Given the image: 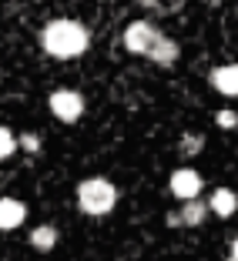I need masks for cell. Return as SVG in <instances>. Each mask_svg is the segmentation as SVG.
<instances>
[{
    "label": "cell",
    "mask_w": 238,
    "mask_h": 261,
    "mask_svg": "<svg viewBox=\"0 0 238 261\" xmlns=\"http://www.w3.org/2000/svg\"><path fill=\"white\" fill-rule=\"evenodd\" d=\"M40 44L54 61H77V57L87 50L91 37H87V27L74 17H57L44 27L40 34Z\"/></svg>",
    "instance_id": "6da1fadb"
},
{
    "label": "cell",
    "mask_w": 238,
    "mask_h": 261,
    "mask_svg": "<svg viewBox=\"0 0 238 261\" xmlns=\"http://www.w3.org/2000/svg\"><path fill=\"white\" fill-rule=\"evenodd\" d=\"M114 204H117V188L111 185L108 177L94 174V177H84V181L77 185V207H81L87 218L111 215Z\"/></svg>",
    "instance_id": "7a4b0ae2"
},
{
    "label": "cell",
    "mask_w": 238,
    "mask_h": 261,
    "mask_svg": "<svg viewBox=\"0 0 238 261\" xmlns=\"http://www.w3.org/2000/svg\"><path fill=\"white\" fill-rule=\"evenodd\" d=\"M47 108H51V114L61 124H77L84 117V94L70 91V87H57V91L47 97Z\"/></svg>",
    "instance_id": "3957f363"
},
{
    "label": "cell",
    "mask_w": 238,
    "mask_h": 261,
    "mask_svg": "<svg viewBox=\"0 0 238 261\" xmlns=\"http://www.w3.org/2000/svg\"><path fill=\"white\" fill-rule=\"evenodd\" d=\"M158 27H154L151 20H131L128 31H124V50L134 57H148V50H151V44L158 40Z\"/></svg>",
    "instance_id": "277c9868"
},
{
    "label": "cell",
    "mask_w": 238,
    "mask_h": 261,
    "mask_svg": "<svg viewBox=\"0 0 238 261\" xmlns=\"http://www.w3.org/2000/svg\"><path fill=\"white\" fill-rule=\"evenodd\" d=\"M201 174L195 168H178V171H171V177H168V191L175 194L178 201H192V198H198L201 194Z\"/></svg>",
    "instance_id": "5b68a950"
},
{
    "label": "cell",
    "mask_w": 238,
    "mask_h": 261,
    "mask_svg": "<svg viewBox=\"0 0 238 261\" xmlns=\"http://www.w3.org/2000/svg\"><path fill=\"white\" fill-rule=\"evenodd\" d=\"M205 218H208V204L198 201V198H192V201H184L178 211H171L168 224H171V228H198Z\"/></svg>",
    "instance_id": "8992f818"
},
{
    "label": "cell",
    "mask_w": 238,
    "mask_h": 261,
    "mask_svg": "<svg viewBox=\"0 0 238 261\" xmlns=\"http://www.w3.org/2000/svg\"><path fill=\"white\" fill-rule=\"evenodd\" d=\"M27 221V204L20 198H0V231H17Z\"/></svg>",
    "instance_id": "52a82bcc"
},
{
    "label": "cell",
    "mask_w": 238,
    "mask_h": 261,
    "mask_svg": "<svg viewBox=\"0 0 238 261\" xmlns=\"http://www.w3.org/2000/svg\"><path fill=\"white\" fill-rule=\"evenodd\" d=\"M211 87L225 97H238V64H222L211 70Z\"/></svg>",
    "instance_id": "ba28073f"
},
{
    "label": "cell",
    "mask_w": 238,
    "mask_h": 261,
    "mask_svg": "<svg viewBox=\"0 0 238 261\" xmlns=\"http://www.w3.org/2000/svg\"><path fill=\"white\" fill-rule=\"evenodd\" d=\"M208 211L218 215V218H231L238 211V194L231 188H215L211 198H208Z\"/></svg>",
    "instance_id": "9c48e42d"
},
{
    "label": "cell",
    "mask_w": 238,
    "mask_h": 261,
    "mask_svg": "<svg viewBox=\"0 0 238 261\" xmlns=\"http://www.w3.org/2000/svg\"><path fill=\"white\" fill-rule=\"evenodd\" d=\"M178 54H181V47H178V40L164 37V34H158V40L151 44V50H148V61L161 64V67H168V64L178 61Z\"/></svg>",
    "instance_id": "30bf717a"
},
{
    "label": "cell",
    "mask_w": 238,
    "mask_h": 261,
    "mask_svg": "<svg viewBox=\"0 0 238 261\" xmlns=\"http://www.w3.org/2000/svg\"><path fill=\"white\" fill-rule=\"evenodd\" d=\"M54 245H57V228L54 224H40V228L31 231V248L34 251L47 254V251H54Z\"/></svg>",
    "instance_id": "8fae6325"
},
{
    "label": "cell",
    "mask_w": 238,
    "mask_h": 261,
    "mask_svg": "<svg viewBox=\"0 0 238 261\" xmlns=\"http://www.w3.org/2000/svg\"><path fill=\"white\" fill-rule=\"evenodd\" d=\"M201 147H205V138H201L198 130H184L181 141H178V151H181L184 158H195V154H201Z\"/></svg>",
    "instance_id": "7c38bea8"
},
{
    "label": "cell",
    "mask_w": 238,
    "mask_h": 261,
    "mask_svg": "<svg viewBox=\"0 0 238 261\" xmlns=\"http://www.w3.org/2000/svg\"><path fill=\"white\" fill-rule=\"evenodd\" d=\"M14 151H17V134L10 127H4V124H0V161H7Z\"/></svg>",
    "instance_id": "4fadbf2b"
},
{
    "label": "cell",
    "mask_w": 238,
    "mask_h": 261,
    "mask_svg": "<svg viewBox=\"0 0 238 261\" xmlns=\"http://www.w3.org/2000/svg\"><path fill=\"white\" fill-rule=\"evenodd\" d=\"M17 147H23L27 154H37L40 151V138L34 134V130H23L20 138H17Z\"/></svg>",
    "instance_id": "5bb4252c"
},
{
    "label": "cell",
    "mask_w": 238,
    "mask_h": 261,
    "mask_svg": "<svg viewBox=\"0 0 238 261\" xmlns=\"http://www.w3.org/2000/svg\"><path fill=\"white\" fill-rule=\"evenodd\" d=\"M215 124L222 130H235L238 127V114H235V111H218V114H215Z\"/></svg>",
    "instance_id": "9a60e30c"
},
{
    "label": "cell",
    "mask_w": 238,
    "mask_h": 261,
    "mask_svg": "<svg viewBox=\"0 0 238 261\" xmlns=\"http://www.w3.org/2000/svg\"><path fill=\"white\" fill-rule=\"evenodd\" d=\"M141 7H151V10H158V7H164V0H138Z\"/></svg>",
    "instance_id": "2e32d148"
},
{
    "label": "cell",
    "mask_w": 238,
    "mask_h": 261,
    "mask_svg": "<svg viewBox=\"0 0 238 261\" xmlns=\"http://www.w3.org/2000/svg\"><path fill=\"white\" fill-rule=\"evenodd\" d=\"M231 258H235V261H238V238H235V241H231Z\"/></svg>",
    "instance_id": "e0dca14e"
},
{
    "label": "cell",
    "mask_w": 238,
    "mask_h": 261,
    "mask_svg": "<svg viewBox=\"0 0 238 261\" xmlns=\"http://www.w3.org/2000/svg\"><path fill=\"white\" fill-rule=\"evenodd\" d=\"M231 261H235V258H231Z\"/></svg>",
    "instance_id": "ac0fdd59"
}]
</instances>
